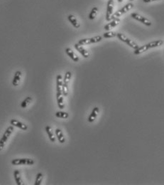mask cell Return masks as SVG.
<instances>
[{"label":"cell","mask_w":164,"mask_h":185,"mask_svg":"<svg viewBox=\"0 0 164 185\" xmlns=\"http://www.w3.org/2000/svg\"><path fill=\"white\" fill-rule=\"evenodd\" d=\"M163 44V40H157V41H154V42H151L150 43H149V44L143 45V46H140V47L139 46V48L135 49L134 51V53L135 55L141 54V53L148 51L149 49L161 46Z\"/></svg>","instance_id":"obj_1"},{"label":"cell","mask_w":164,"mask_h":185,"mask_svg":"<svg viewBox=\"0 0 164 185\" xmlns=\"http://www.w3.org/2000/svg\"><path fill=\"white\" fill-rule=\"evenodd\" d=\"M14 131V126H9L8 127L7 130H5V133H4L2 137L1 140H0V151L2 150L4 147H5L6 143H7L9 137L11 136V135L12 134Z\"/></svg>","instance_id":"obj_2"},{"label":"cell","mask_w":164,"mask_h":185,"mask_svg":"<svg viewBox=\"0 0 164 185\" xmlns=\"http://www.w3.org/2000/svg\"><path fill=\"white\" fill-rule=\"evenodd\" d=\"M133 7H134V4L133 3L127 4V5H125L124 7H122V9L119 10V11L116 12L114 14H112V15L111 16V20L114 19V18L120 17V16H122L123 14H126V12L130 11Z\"/></svg>","instance_id":"obj_3"},{"label":"cell","mask_w":164,"mask_h":185,"mask_svg":"<svg viewBox=\"0 0 164 185\" xmlns=\"http://www.w3.org/2000/svg\"><path fill=\"white\" fill-rule=\"evenodd\" d=\"M116 36L118 37V39L120 41H122V42H124L125 44H126L128 46H130L131 48L134 49V50L135 49H136L137 48H139V45L136 44V42H134V41L131 40L130 39H129L128 37L125 36L124 34H122V33H117V34H116Z\"/></svg>","instance_id":"obj_4"},{"label":"cell","mask_w":164,"mask_h":185,"mask_svg":"<svg viewBox=\"0 0 164 185\" xmlns=\"http://www.w3.org/2000/svg\"><path fill=\"white\" fill-rule=\"evenodd\" d=\"M102 40V37L101 36H96L91 38H86L80 39L78 42V44L84 46V45H88L92 44H96V43L100 42Z\"/></svg>","instance_id":"obj_5"},{"label":"cell","mask_w":164,"mask_h":185,"mask_svg":"<svg viewBox=\"0 0 164 185\" xmlns=\"http://www.w3.org/2000/svg\"><path fill=\"white\" fill-rule=\"evenodd\" d=\"M35 161L29 158H21V159H14L11 161L12 165H33Z\"/></svg>","instance_id":"obj_6"},{"label":"cell","mask_w":164,"mask_h":185,"mask_svg":"<svg viewBox=\"0 0 164 185\" xmlns=\"http://www.w3.org/2000/svg\"><path fill=\"white\" fill-rule=\"evenodd\" d=\"M131 16H132L134 19L141 22V23H142L143 24H144V25L147 26H151V24H152L150 20L148 19L147 18L144 17V16L140 15V14L138 13H132L131 14Z\"/></svg>","instance_id":"obj_7"},{"label":"cell","mask_w":164,"mask_h":185,"mask_svg":"<svg viewBox=\"0 0 164 185\" xmlns=\"http://www.w3.org/2000/svg\"><path fill=\"white\" fill-rule=\"evenodd\" d=\"M114 9V0H109L107 3V7L106 12V20L107 22L111 21V16L113 14Z\"/></svg>","instance_id":"obj_8"},{"label":"cell","mask_w":164,"mask_h":185,"mask_svg":"<svg viewBox=\"0 0 164 185\" xmlns=\"http://www.w3.org/2000/svg\"><path fill=\"white\" fill-rule=\"evenodd\" d=\"M74 46H75V49H76V50L78 51V52L80 53L82 56H83L84 58L87 59L88 57L90 56V53L88 52V51L86 50V49L84 48V47L82 46V45L79 44L78 43H77V44H75Z\"/></svg>","instance_id":"obj_9"},{"label":"cell","mask_w":164,"mask_h":185,"mask_svg":"<svg viewBox=\"0 0 164 185\" xmlns=\"http://www.w3.org/2000/svg\"><path fill=\"white\" fill-rule=\"evenodd\" d=\"M10 124H11L12 126L16 127L18 128L23 130H26L28 129V126L24 123L20 122V121L16 120V119H11L10 120Z\"/></svg>","instance_id":"obj_10"},{"label":"cell","mask_w":164,"mask_h":185,"mask_svg":"<svg viewBox=\"0 0 164 185\" xmlns=\"http://www.w3.org/2000/svg\"><path fill=\"white\" fill-rule=\"evenodd\" d=\"M120 18H114V19L111 20V22H110V23H108L107 24H106V25L104 26V29L106 31H110V30L116 27V26H117L119 24H120Z\"/></svg>","instance_id":"obj_11"},{"label":"cell","mask_w":164,"mask_h":185,"mask_svg":"<svg viewBox=\"0 0 164 185\" xmlns=\"http://www.w3.org/2000/svg\"><path fill=\"white\" fill-rule=\"evenodd\" d=\"M100 113V108L98 107H95V108H93V111H92L91 114L90 115V116L88 117V122L89 123H93L94 121L96 120V118H97L98 114Z\"/></svg>","instance_id":"obj_12"},{"label":"cell","mask_w":164,"mask_h":185,"mask_svg":"<svg viewBox=\"0 0 164 185\" xmlns=\"http://www.w3.org/2000/svg\"><path fill=\"white\" fill-rule=\"evenodd\" d=\"M63 77L62 76L58 74L56 77V88L57 93H62V86H63Z\"/></svg>","instance_id":"obj_13"},{"label":"cell","mask_w":164,"mask_h":185,"mask_svg":"<svg viewBox=\"0 0 164 185\" xmlns=\"http://www.w3.org/2000/svg\"><path fill=\"white\" fill-rule=\"evenodd\" d=\"M21 79V72L20 71H16L15 74H14V76L12 80V85L14 86H18L20 83Z\"/></svg>","instance_id":"obj_14"},{"label":"cell","mask_w":164,"mask_h":185,"mask_svg":"<svg viewBox=\"0 0 164 185\" xmlns=\"http://www.w3.org/2000/svg\"><path fill=\"white\" fill-rule=\"evenodd\" d=\"M65 53H67V55L70 58L74 61V62H77V61H79V57L77 56L76 54H75V53H74V51L72 50L71 48H66L65 49Z\"/></svg>","instance_id":"obj_15"},{"label":"cell","mask_w":164,"mask_h":185,"mask_svg":"<svg viewBox=\"0 0 164 185\" xmlns=\"http://www.w3.org/2000/svg\"><path fill=\"white\" fill-rule=\"evenodd\" d=\"M67 18H68V21L71 22L72 25L74 26L75 28L79 29L80 26V24L79 22L77 21V19L75 18V16L73 14H70V15L67 16Z\"/></svg>","instance_id":"obj_16"},{"label":"cell","mask_w":164,"mask_h":185,"mask_svg":"<svg viewBox=\"0 0 164 185\" xmlns=\"http://www.w3.org/2000/svg\"><path fill=\"white\" fill-rule=\"evenodd\" d=\"M57 103H58V106L60 109L65 108V103H64V96H63L62 93H57Z\"/></svg>","instance_id":"obj_17"},{"label":"cell","mask_w":164,"mask_h":185,"mask_svg":"<svg viewBox=\"0 0 164 185\" xmlns=\"http://www.w3.org/2000/svg\"><path fill=\"white\" fill-rule=\"evenodd\" d=\"M55 133H56V135L58 140L59 143L61 144L64 143L65 142V137H64V135H63L62 130H61V129L57 128L56 129V130H55Z\"/></svg>","instance_id":"obj_18"},{"label":"cell","mask_w":164,"mask_h":185,"mask_svg":"<svg viewBox=\"0 0 164 185\" xmlns=\"http://www.w3.org/2000/svg\"><path fill=\"white\" fill-rule=\"evenodd\" d=\"M45 129H46V132L49 137V140H50L52 143H55V141H56V137H55L54 133L53 132V130L51 128V127L49 126V125H47Z\"/></svg>","instance_id":"obj_19"},{"label":"cell","mask_w":164,"mask_h":185,"mask_svg":"<svg viewBox=\"0 0 164 185\" xmlns=\"http://www.w3.org/2000/svg\"><path fill=\"white\" fill-rule=\"evenodd\" d=\"M14 180H15V182L17 185H23V181L21 180V174H20V172L18 170H16L14 172Z\"/></svg>","instance_id":"obj_20"},{"label":"cell","mask_w":164,"mask_h":185,"mask_svg":"<svg viewBox=\"0 0 164 185\" xmlns=\"http://www.w3.org/2000/svg\"><path fill=\"white\" fill-rule=\"evenodd\" d=\"M32 100H33V98H32V97H31V96L26 97L25 99H24L23 101L21 102V108H26V107H27L28 105H29L31 103Z\"/></svg>","instance_id":"obj_21"},{"label":"cell","mask_w":164,"mask_h":185,"mask_svg":"<svg viewBox=\"0 0 164 185\" xmlns=\"http://www.w3.org/2000/svg\"><path fill=\"white\" fill-rule=\"evenodd\" d=\"M97 13H98V8L96 7H93V9H92L91 12H90L89 16H88V18H89L90 20H93L94 18L96 17Z\"/></svg>","instance_id":"obj_22"},{"label":"cell","mask_w":164,"mask_h":185,"mask_svg":"<svg viewBox=\"0 0 164 185\" xmlns=\"http://www.w3.org/2000/svg\"><path fill=\"white\" fill-rule=\"evenodd\" d=\"M43 178H44V175L41 172H38V173L36 174V180H35L34 185H41L42 183Z\"/></svg>","instance_id":"obj_23"},{"label":"cell","mask_w":164,"mask_h":185,"mask_svg":"<svg viewBox=\"0 0 164 185\" xmlns=\"http://www.w3.org/2000/svg\"><path fill=\"white\" fill-rule=\"evenodd\" d=\"M116 34H117V33L112 32V31H107V32L104 33L103 37L105 39H111V38H114V37H116Z\"/></svg>","instance_id":"obj_24"},{"label":"cell","mask_w":164,"mask_h":185,"mask_svg":"<svg viewBox=\"0 0 164 185\" xmlns=\"http://www.w3.org/2000/svg\"><path fill=\"white\" fill-rule=\"evenodd\" d=\"M56 116L58 118H63V119H67L68 118L69 114L67 112H63V111H58V112L56 113Z\"/></svg>","instance_id":"obj_25"},{"label":"cell","mask_w":164,"mask_h":185,"mask_svg":"<svg viewBox=\"0 0 164 185\" xmlns=\"http://www.w3.org/2000/svg\"><path fill=\"white\" fill-rule=\"evenodd\" d=\"M71 77H72V73H71V72L67 71L66 73H65V74L64 80H63V83L67 84V85H68L69 82H70V81H71Z\"/></svg>","instance_id":"obj_26"},{"label":"cell","mask_w":164,"mask_h":185,"mask_svg":"<svg viewBox=\"0 0 164 185\" xmlns=\"http://www.w3.org/2000/svg\"><path fill=\"white\" fill-rule=\"evenodd\" d=\"M154 1H159V0H143V2L145 3H149L151 2H154Z\"/></svg>","instance_id":"obj_27"},{"label":"cell","mask_w":164,"mask_h":185,"mask_svg":"<svg viewBox=\"0 0 164 185\" xmlns=\"http://www.w3.org/2000/svg\"><path fill=\"white\" fill-rule=\"evenodd\" d=\"M118 2H120V3H121V2H122L123 0H118Z\"/></svg>","instance_id":"obj_28"},{"label":"cell","mask_w":164,"mask_h":185,"mask_svg":"<svg viewBox=\"0 0 164 185\" xmlns=\"http://www.w3.org/2000/svg\"><path fill=\"white\" fill-rule=\"evenodd\" d=\"M130 1H131V2H132V1H134V0H130Z\"/></svg>","instance_id":"obj_29"}]
</instances>
